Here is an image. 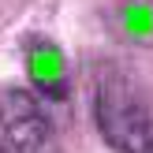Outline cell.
Masks as SVG:
<instances>
[{
  "instance_id": "1",
  "label": "cell",
  "mask_w": 153,
  "mask_h": 153,
  "mask_svg": "<svg viewBox=\"0 0 153 153\" xmlns=\"http://www.w3.org/2000/svg\"><path fill=\"white\" fill-rule=\"evenodd\" d=\"M94 120L120 153H153V82L123 64H105L94 79Z\"/></svg>"
},
{
  "instance_id": "2",
  "label": "cell",
  "mask_w": 153,
  "mask_h": 153,
  "mask_svg": "<svg viewBox=\"0 0 153 153\" xmlns=\"http://www.w3.org/2000/svg\"><path fill=\"white\" fill-rule=\"evenodd\" d=\"M0 131L15 153H64L41 101L22 86L0 90Z\"/></svg>"
},
{
  "instance_id": "3",
  "label": "cell",
  "mask_w": 153,
  "mask_h": 153,
  "mask_svg": "<svg viewBox=\"0 0 153 153\" xmlns=\"http://www.w3.org/2000/svg\"><path fill=\"white\" fill-rule=\"evenodd\" d=\"M26 75L41 97H52V101L67 97V60L60 52V45H52L49 37L26 41Z\"/></svg>"
},
{
  "instance_id": "4",
  "label": "cell",
  "mask_w": 153,
  "mask_h": 153,
  "mask_svg": "<svg viewBox=\"0 0 153 153\" xmlns=\"http://www.w3.org/2000/svg\"><path fill=\"white\" fill-rule=\"evenodd\" d=\"M108 30L127 45H153V0H116L108 11Z\"/></svg>"
},
{
  "instance_id": "5",
  "label": "cell",
  "mask_w": 153,
  "mask_h": 153,
  "mask_svg": "<svg viewBox=\"0 0 153 153\" xmlns=\"http://www.w3.org/2000/svg\"><path fill=\"white\" fill-rule=\"evenodd\" d=\"M0 153H7V146H4V142H0Z\"/></svg>"
}]
</instances>
